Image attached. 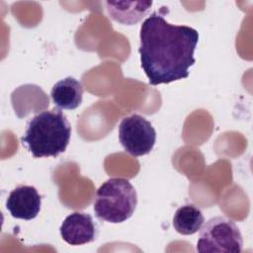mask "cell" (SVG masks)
I'll return each mask as SVG.
<instances>
[{
	"instance_id": "cell-10",
	"label": "cell",
	"mask_w": 253,
	"mask_h": 253,
	"mask_svg": "<svg viewBox=\"0 0 253 253\" xmlns=\"http://www.w3.org/2000/svg\"><path fill=\"white\" fill-rule=\"evenodd\" d=\"M205 221L200 209L194 205H184L177 209L173 216V226L182 235H192L198 232Z\"/></svg>"
},
{
	"instance_id": "cell-3",
	"label": "cell",
	"mask_w": 253,
	"mask_h": 253,
	"mask_svg": "<svg viewBox=\"0 0 253 253\" xmlns=\"http://www.w3.org/2000/svg\"><path fill=\"white\" fill-rule=\"evenodd\" d=\"M136 205V191L130 182L124 178H110L98 188L93 209L99 219L121 223L133 214Z\"/></svg>"
},
{
	"instance_id": "cell-7",
	"label": "cell",
	"mask_w": 253,
	"mask_h": 253,
	"mask_svg": "<svg viewBox=\"0 0 253 253\" xmlns=\"http://www.w3.org/2000/svg\"><path fill=\"white\" fill-rule=\"evenodd\" d=\"M59 231L62 239L74 246L94 241L97 234V228L92 216L80 211L68 214L62 221Z\"/></svg>"
},
{
	"instance_id": "cell-6",
	"label": "cell",
	"mask_w": 253,
	"mask_h": 253,
	"mask_svg": "<svg viewBox=\"0 0 253 253\" xmlns=\"http://www.w3.org/2000/svg\"><path fill=\"white\" fill-rule=\"evenodd\" d=\"M42 197L38 190L29 185H21L11 191L6 200V209L10 214L19 219L31 220L41 211Z\"/></svg>"
},
{
	"instance_id": "cell-4",
	"label": "cell",
	"mask_w": 253,
	"mask_h": 253,
	"mask_svg": "<svg viewBox=\"0 0 253 253\" xmlns=\"http://www.w3.org/2000/svg\"><path fill=\"white\" fill-rule=\"evenodd\" d=\"M197 251L200 253H240L243 238L237 225L224 216L209 219L200 229Z\"/></svg>"
},
{
	"instance_id": "cell-2",
	"label": "cell",
	"mask_w": 253,
	"mask_h": 253,
	"mask_svg": "<svg viewBox=\"0 0 253 253\" xmlns=\"http://www.w3.org/2000/svg\"><path fill=\"white\" fill-rule=\"evenodd\" d=\"M70 136L71 126L66 116L54 109L36 115L28 123L21 142L36 158L56 157L66 150Z\"/></svg>"
},
{
	"instance_id": "cell-8",
	"label": "cell",
	"mask_w": 253,
	"mask_h": 253,
	"mask_svg": "<svg viewBox=\"0 0 253 253\" xmlns=\"http://www.w3.org/2000/svg\"><path fill=\"white\" fill-rule=\"evenodd\" d=\"M105 5L111 19L122 25L131 26L147 15L152 1H107Z\"/></svg>"
},
{
	"instance_id": "cell-1",
	"label": "cell",
	"mask_w": 253,
	"mask_h": 253,
	"mask_svg": "<svg viewBox=\"0 0 253 253\" xmlns=\"http://www.w3.org/2000/svg\"><path fill=\"white\" fill-rule=\"evenodd\" d=\"M139 41L140 64L150 85L168 84L189 76V69L196 62V29L170 24L155 11L142 22Z\"/></svg>"
},
{
	"instance_id": "cell-9",
	"label": "cell",
	"mask_w": 253,
	"mask_h": 253,
	"mask_svg": "<svg viewBox=\"0 0 253 253\" xmlns=\"http://www.w3.org/2000/svg\"><path fill=\"white\" fill-rule=\"evenodd\" d=\"M83 86L72 76L56 82L50 92L52 103L59 109L74 110L80 106L83 99Z\"/></svg>"
},
{
	"instance_id": "cell-5",
	"label": "cell",
	"mask_w": 253,
	"mask_h": 253,
	"mask_svg": "<svg viewBox=\"0 0 253 253\" xmlns=\"http://www.w3.org/2000/svg\"><path fill=\"white\" fill-rule=\"evenodd\" d=\"M119 140L128 154L138 157L148 154L156 141V131L142 116L126 117L119 125Z\"/></svg>"
}]
</instances>
